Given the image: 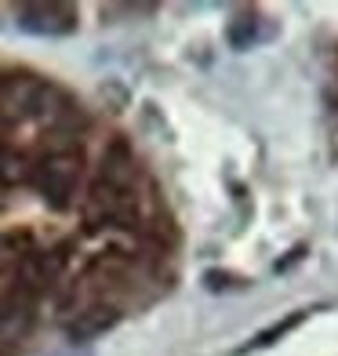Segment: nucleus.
I'll use <instances>...</instances> for the list:
<instances>
[{
	"mask_svg": "<svg viewBox=\"0 0 338 356\" xmlns=\"http://www.w3.org/2000/svg\"><path fill=\"white\" fill-rule=\"evenodd\" d=\"M73 8H62V4H37V8H22L19 11V26L29 29V33H47V37H58V33H70L73 29Z\"/></svg>",
	"mask_w": 338,
	"mask_h": 356,
	"instance_id": "nucleus-1",
	"label": "nucleus"
},
{
	"mask_svg": "<svg viewBox=\"0 0 338 356\" xmlns=\"http://www.w3.org/2000/svg\"><path fill=\"white\" fill-rule=\"evenodd\" d=\"M113 323H117V313H113V309H91V313H84V320H77V323H73L70 334L77 338V342H88V338L109 331Z\"/></svg>",
	"mask_w": 338,
	"mask_h": 356,
	"instance_id": "nucleus-2",
	"label": "nucleus"
},
{
	"mask_svg": "<svg viewBox=\"0 0 338 356\" xmlns=\"http://www.w3.org/2000/svg\"><path fill=\"white\" fill-rule=\"evenodd\" d=\"M295 323H298V316H291V320H287V323H277V327H269L266 334H259V342H255V346H269L273 342V338H280L287 327H295Z\"/></svg>",
	"mask_w": 338,
	"mask_h": 356,
	"instance_id": "nucleus-3",
	"label": "nucleus"
},
{
	"mask_svg": "<svg viewBox=\"0 0 338 356\" xmlns=\"http://www.w3.org/2000/svg\"><path fill=\"white\" fill-rule=\"evenodd\" d=\"M58 356H88V353H58Z\"/></svg>",
	"mask_w": 338,
	"mask_h": 356,
	"instance_id": "nucleus-4",
	"label": "nucleus"
}]
</instances>
